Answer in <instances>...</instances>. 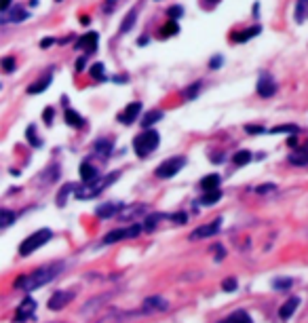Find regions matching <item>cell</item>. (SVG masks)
Returning a JSON list of instances; mask_svg holds the SVG:
<instances>
[{"label": "cell", "instance_id": "obj_1", "mask_svg": "<svg viewBox=\"0 0 308 323\" xmlns=\"http://www.w3.org/2000/svg\"><path fill=\"white\" fill-rule=\"evenodd\" d=\"M62 268H64V264H59V262H57V264L40 266L34 272H30V274H21V277L15 281V287H17V290H23V292H34V290H38V287L46 285L49 281H53Z\"/></svg>", "mask_w": 308, "mask_h": 323}, {"label": "cell", "instance_id": "obj_2", "mask_svg": "<svg viewBox=\"0 0 308 323\" xmlns=\"http://www.w3.org/2000/svg\"><path fill=\"white\" fill-rule=\"evenodd\" d=\"M118 177H121V173H118V171H112V173H108V175H99L97 179H93V182H87L82 188H76L74 197L80 199V201L93 199V197H97L99 193H104V190L108 188L110 184H114Z\"/></svg>", "mask_w": 308, "mask_h": 323}, {"label": "cell", "instance_id": "obj_3", "mask_svg": "<svg viewBox=\"0 0 308 323\" xmlns=\"http://www.w3.org/2000/svg\"><path fill=\"white\" fill-rule=\"evenodd\" d=\"M159 142H161V137H159V133L154 129H146V131H141V133L133 140V150H135V154L139 159H146L150 152H154L159 148Z\"/></svg>", "mask_w": 308, "mask_h": 323}, {"label": "cell", "instance_id": "obj_4", "mask_svg": "<svg viewBox=\"0 0 308 323\" xmlns=\"http://www.w3.org/2000/svg\"><path fill=\"white\" fill-rule=\"evenodd\" d=\"M51 239H53L51 228H42V230H38V233H34V235H30L26 241L19 245V254H21V256H30V254H34L36 249H40L44 243H49Z\"/></svg>", "mask_w": 308, "mask_h": 323}, {"label": "cell", "instance_id": "obj_5", "mask_svg": "<svg viewBox=\"0 0 308 323\" xmlns=\"http://www.w3.org/2000/svg\"><path fill=\"white\" fill-rule=\"evenodd\" d=\"M141 230H144V226H139V224L125 226V228H116V230H110L108 235H106L101 243H104V245H112V243L123 241V239H135Z\"/></svg>", "mask_w": 308, "mask_h": 323}, {"label": "cell", "instance_id": "obj_6", "mask_svg": "<svg viewBox=\"0 0 308 323\" xmlns=\"http://www.w3.org/2000/svg\"><path fill=\"white\" fill-rule=\"evenodd\" d=\"M186 165V159L184 157H173V159H167V161H163L159 167H157V171H154V175L161 177V179H167V177H173L177 171H182V167Z\"/></svg>", "mask_w": 308, "mask_h": 323}, {"label": "cell", "instance_id": "obj_7", "mask_svg": "<svg viewBox=\"0 0 308 323\" xmlns=\"http://www.w3.org/2000/svg\"><path fill=\"white\" fill-rule=\"evenodd\" d=\"M255 91H258L260 98H272V95L277 93V82H275V78H272L270 74H266V72H264V74H260Z\"/></svg>", "mask_w": 308, "mask_h": 323}, {"label": "cell", "instance_id": "obj_8", "mask_svg": "<svg viewBox=\"0 0 308 323\" xmlns=\"http://www.w3.org/2000/svg\"><path fill=\"white\" fill-rule=\"evenodd\" d=\"M222 228V218L218 220H213L211 224H205V226H200V228H196L192 235H190V241H198V239H207V237H213V235H218Z\"/></svg>", "mask_w": 308, "mask_h": 323}, {"label": "cell", "instance_id": "obj_9", "mask_svg": "<svg viewBox=\"0 0 308 323\" xmlns=\"http://www.w3.org/2000/svg\"><path fill=\"white\" fill-rule=\"evenodd\" d=\"M169 308V302L161 296H152L144 300V306H141V313H163V310Z\"/></svg>", "mask_w": 308, "mask_h": 323}, {"label": "cell", "instance_id": "obj_10", "mask_svg": "<svg viewBox=\"0 0 308 323\" xmlns=\"http://www.w3.org/2000/svg\"><path fill=\"white\" fill-rule=\"evenodd\" d=\"M28 19V11L23 7H13L0 15V23H21Z\"/></svg>", "mask_w": 308, "mask_h": 323}, {"label": "cell", "instance_id": "obj_11", "mask_svg": "<svg viewBox=\"0 0 308 323\" xmlns=\"http://www.w3.org/2000/svg\"><path fill=\"white\" fill-rule=\"evenodd\" d=\"M34 310H36V300H34V298H26V300H23V302L19 304V308H17L15 321H19V323L28 321V319L34 315Z\"/></svg>", "mask_w": 308, "mask_h": 323}, {"label": "cell", "instance_id": "obj_12", "mask_svg": "<svg viewBox=\"0 0 308 323\" xmlns=\"http://www.w3.org/2000/svg\"><path fill=\"white\" fill-rule=\"evenodd\" d=\"M72 298H74L72 292H55V294L51 296V300H49V308H51V310L64 308L68 302H72Z\"/></svg>", "mask_w": 308, "mask_h": 323}, {"label": "cell", "instance_id": "obj_13", "mask_svg": "<svg viewBox=\"0 0 308 323\" xmlns=\"http://www.w3.org/2000/svg\"><path fill=\"white\" fill-rule=\"evenodd\" d=\"M300 306V298L298 296H291V298H287V302L281 306V310H279V317L281 319H291L293 317V313H295V308Z\"/></svg>", "mask_w": 308, "mask_h": 323}, {"label": "cell", "instance_id": "obj_14", "mask_svg": "<svg viewBox=\"0 0 308 323\" xmlns=\"http://www.w3.org/2000/svg\"><path fill=\"white\" fill-rule=\"evenodd\" d=\"M139 110H141V104H139V102L129 104V106H127V110H125L123 114H118V121L125 123V125H131V123L135 121V118H137Z\"/></svg>", "mask_w": 308, "mask_h": 323}, {"label": "cell", "instance_id": "obj_15", "mask_svg": "<svg viewBox=\"0 0 308 323\" xmlns=\"http://www.w3.org/2000/svg\"><path fill=\"white\" fill-rule=\"evenodd\" d=\"M76 47L85 51V55H87V53H93V51L97 49V34H95V32H89L87 36H82L80 42H78Z\"/></svg>", "mask_w": 308, "mask_h": 323}, {"label": "cell", "instance_id": "obj_16", "mask_svg": "<svg viewBox=\"0 0 308 323\" xmlns=\"http://www.w3.org/2000/svg\"><path fill=\"white\" fill-rule=\"evenodd\" d=\"M51 80H53V76H51V72H49V74H44L40 80L32 82V85L28 87V93H30V95H38V93H42L46 87L51 85Z\"/></svg>", "mask_w": 308, "mask_h": 323}, {"label": "cell", "instance_id": "obj_17", "mask_svg": "<svg viewBox=\"0 0 308 323\" xmlns=\"http://www.w3.org/2000/svg\"><path fill=\"white\" fill-rule=\"evenodd\" d=\"M80 177H82V182H93V179H97L99 177V171L93 167L91 163H82L80 165Z\"/></svg>", "mask_w": 308, "mask_h": 323}, {"label": "cell", "instance_id": "obj_18", "mask_svg": "<svg viewBox=\"0 0 308 323\" xmlns=\"http://www.w3.org/2000/svg\"><path fill=\"white\" fill-rule=\"evenodd\" d=\"M66 123L70 127H74V129H80V127H85V121H82V116L72 110V108H66Z\"/></svg>", "mask_w": 308, "mask_h": 323}, {"label": "cell", "instance_id": "obj_19", "mask_svg": "<svg viewBox=\"0 0 308 323\" xmlns=\"http://www.w3.org/2000/svg\"><path fill=\"white\" fill-rule=\"evenodd\" d=\"M289 163L295 165V167H302V165H308V148H302V150H293L289 154Z\"/></svg>", "mask_w": 308, "mask_h": 323}, {"label": "cell", "instance_id": "obj_20", "mask_svg": "<svg viewBox=\"0 0 308 323\" xmlns=\"http://www.w3.org/2000/svg\"><path fill=\"white\" fill-rule=\"evenodd\" d=\"M293 17H295V21H298V23H304L308 19V0H298V3H295Z\"/></svg>", "mask_w": 308, "mask_h": 323}, {"label": "cell", "instance_id": "obj_21", "mask_svg": "<svg viewBox=\"0 0 308 323\" xmlns=\"http://www.w3.org/2000/svg\"><path fill=\"white\" fill-rule=\"evenodd\" d=\"M255 34H260V28H258V26H255V28H247V30H243V32L232 34V42H247L249 38H253Z\"/></svg>", "mask_w": 308, "mask_h": 323}, {"label": "cell", "instance_id": "obj_22", "mask_svg": "<svg viewBox=\"0 0 308 323\" xmlns=\"http://www.w3.org/2000/svg\"><path fill=\"white\" fill-rule=\"evenodd\" d=\"M220 323H253L251 321V317L245 313V310H236V313H232L230 317H226V319H222Z\"/></svg>", "mask_w": 308, "mask_h": 323}, {"label": "cell", "instance_id": "obj_23", "mask_svg": "<svg viewBox=\"0 0 308 323\" xmlns=\"http://www.w3.org/2000/svg\"><path fill=\"white\" fill-rule=\"evenodd\" d=\"M161 118H163V112H161V110H150L144 118H141V127H144V129H152V125L159 123Z\"/></svg>", "mask_w": 308, "mask_h": 323}, {"label": "cell", "instance_id": "obj_24", "mask_svg": "<svg viewBox=\"0 0 308 323\" xmlns=\"http://www.w3.org/2000/svg\"><path fill=\"white\" fill-rule=\"evenodd\" d=\"M17 220V213L11 209H0V228H9Z\"/></svg>", "mask_w": 308, "mask_h": 323}, {"label": "cell", "instance_id": "obj_25", "mask_svg": "<svg viewBox=\"0 0 308 323\" xmlns=\"http://www.w3.org/2000/svg\"><path fill=\"white\" fill-rule=\"evenodd\" d=\"M146 205H131V207H125V211H118V218L121 220H129V218H133V215H139V213H144Z\"/></svg>", "mask_w": 308, "mask_h": 323}, {"label": "cell", "instance_id": "obj_26", "mask_svg": "<svg viewBox=\"0 0 308 323\" xmlns=\"http://www.w3.org/2000/svg\"><path fill=\"white\" fill-rule=\"evenodd\" d=\"M121 207H123L121 203H106V205H101V207H99L97 215H99V218H110V215H114V213H116V209H121Z\"/></svg>", "mask_w": 308, "mask_h": 323}, {"label": "cell", "instance_id": "obj_27", "mask_svg": "<svg viewBox=\"0 0 308 323\" xmlns=\"http://www.w3.org/2000/svg\"><path fill=\"white\" fill-rule=\"evenodd\" d=\"M200 186H203V190H216L220 186V175L211 173V175L203 177V179H200Z\"/></svg>", "mask_w": 308, "mask_h": 323}, {"label": "cell", "instance_id": "obj_28", "mask_svg": "<svg viewBox=\"0 0 308 323\" xmlns=\"http://www.w3.org/2000/svg\"><path fill=\"white\" fill-rule=\"evenodd\" d=\"M220 199H222V193H220V188H216V190H207L203 199H200V203H203V205H213V203H218Z\"/></svg>", "mask_w": 308, "mask_h": 323}, {"label": "cell", "instance_id": "obj_29", "mask_svg": "<svg viewBox=\"0 0 308 323\" xmlns=\"http://www.w3.org/2000/svg\"><path fill=\"white\" fill-rule=\"evenodd\" d=\"M251 159H253V154H251L249 150H241V152H236V154H234V159H232V161H234V165H236V167H243V165L249 163Z\"/></svg>", "mask_w": 308, "mask_h": 323}, {"label": "cell", "instance_id": "obj_30", "mask_svg": "<svg viewBox=\"0 0 308 323\" xmlns=\"http://www.w3.org/2000/svg\"><path fill=\"white\" fill-rule=\"evenodd\" d=\"M89 74L93 80H106V68L104 64H93L91 70H89Z\"/></svg>", "mask_w": 308, "mask_h": 323}, {"label": "cell", "instance_id": "obj_31", "mask_svg": "<svg viewBox=\"0 0 308 323\" xmlns=\"http://www.w3.org/2000/svg\"><path fill=\"white\" fill-rule=\"evenodd\" d=\"M137 19V9H131L129 11V15L123 19V26H121V32H129L133 28V21Z\"/></svg>", "mask_w": 308, "mask_h": 323}, {"label": "cell", "instance_id": "obj_32", "mask_svg": "<svg viewBox=\"0 0 308 323\" xmlns=\"http://www.w3.org/2000/svg\"><path fill=\"white\" fill-rule=\"evenodd\" d=\"M110 150H112V142H110V140H97V144H95V152H99L101 157H108Z\"/></svg>", "mask_w": 308, "mask_h": 323}, {"label": "cell", "instance_id": "obj_33", "mask_svg": "<svg viewBox=\"0 0 308 323\" xmlns=\"http://www.w3.org/2000/svg\"><path fill=\"white\" fill-rule=\"evenodd\" d=\"M26 135H28V142L32 144L34 148H40V146H42V142H40V137H38V133H36V129H34V125H30V127H28Z\"/></svg>", "mask_w": 308, "mask_h": 323}, {"label": "cell", "instance_id": "obj_34", "mask_svg": "<svg viewBox=\"0 0 308 323\" xmlns=\"http://www.w3.org/2000/svg\"><path fill=\"white\" fill-rule=\"evenodd\" d=\"M177 32H180V26H177V23L171 19V21H167L163 26V30H161V36H175Z\"/></svg>", "mask_w": 308, "mask_h": 323}, {"label": "cell", "instance_id": "obj_35", "mask_svg": "<svg viewBox=\"0 0 308 323\" xmlns=\"http://www.w3.org/2000/svg\"><path fill=\"white\" fill-rule=\"evenodd\" d=\"M291 285H293V281L287 279V277H281V279H275V281H272V287H275V290H289Z\"/></svg>", "mask_w": 308, "mask_h": 323}, {"label": "cell", "instance_id": "obj_36", "mask_svg": "<svg viewBox=\"0 0 308 323\" xmlns=\"http://www.w3.org/2000/svg\"><path fill=\"white\" fill-rule=\"evenodd\" d=\"M74 190H76L74 184H66V186L62 188V193H59V197H57V205H64V203H66V195L74 193Z\"/></svg>", "mask_w": 308, "mask_h": 323}, {"label": "cell", "instance_id": "obj_37", "mask_svg": "<svg viewBox=\"0 0 308 323\" xmlns=\"http://www.w3.org/2000/svg\"><path fill=\"white\" fill-rule=\"evenodd\" d=\"M200 87H203V85H200V82H194V85L186 87V89H184V98H186V100H192V98H196Z\"/></svg>", "mask_w": 308, "mask_h": 323}, {"label": "cell", "instance_id": "obj_38", "mask_svg": "<svg viewBox=\"0 0 308 323\" xmlns=\"http://www.w3.org/2000/svg\"><path fill=\"white\" fill-rule=\"evenodd\" d=\"M163 218V215L161 213H154V215H150V218L146 220V224H144V230H154V228H157V222Z\"/></svg>", "mask_w": 308, "mask_h": 323}, {"label": "cell", "instance_id": "obj_39", "mask_svg": "<svg viewBox=\"0 0 308 323\" xmlns=\"http://www.w3.org/2000/svg\"><path fill=\"white\" fill-rule=\"evenodd\" d=\"M222 287H224V292H234L236 290V279H226V281H224L222 283Z\"/></svg>", "mask_w": 308, "mask_h": 323}, {"label": "cell", "instance_id": "obj_40", "mask_svg": "<svg viewBox=\"0 0 308 323\" xmlns=\"http://www.w3.org/2000/svg\"><path fill=\"white\" fill-rule=\"evenodd\" d=\"M3 68H5V72H13L15 59H13V57H5V59H3Z\"/></svg>", "mask_w": 308, "mask_h": 323}, {"label": "cell", "instance_id": "obj_41", "mask_svg": "<svg viewBox=\"0 0 308 323\" xmlns=\"http://www.w3.org/2000/svg\"><path fill=\"white\" fill-rule=\"evenodd\" d=\"M42 118H44V123H53V118H55V110H53V108H46V110L42 112Z\"/></svg>", "mask_w": 308, "mask_h": 323}, {"label": "cell", "instance_id": "obj_42", "mask_svg": "<svg viewBox=\"0 0 308 323\" xmlns=\"http://www.w3.org/2000/svg\"><path fill=\"white\" fill-rule=\"evenodd\" d=\"M182 13H184V9H182V7H171V9H169V17H171V19H177Z\"/></svg>", "mask_w": 308, "mask_h": 323}, {"label": "cell", "instance_id": "obj_43", "mask_svg": "<svg viewBox=\"0 0 308 323\" xmlns=\"http://www.w3.org/2000/svg\"><path fill=\"white\" fill-rule=\"evenodd\" d=\"M275 188H277L275 184H264V186H258L255 193H258V195H264V193H268V190H275Z\"/></svg>", "mask_w": 308, "mask_h": 323}, {"label": "cell", "instance_id": "obj_44", "mask_svg": "<svg viewBox=\"0 0 308 323\" xmlns=\"http://www.w3.org/2000/svg\"><path fill=\"white\" fill-rule=\"evenodd\" d=\"M283 131H298V127H295V125H287V127H277V129H272V133H283Z\"/></svg>", "mask_w": 308, "mask_h": 323}, {"label": "cell", "instance_id": "obj_45", "mask_svg": "<svg viewBox=\"0 0 308 323\" xmlns=\"http://www.w3.org/2000/svg\"><path fill=\"white\" fill-rule=\"evenodd\" d=\"M222 64H224V59H222V55H216V57H213V59H211V62H209V66H211V68H220Z\"/></svg>", "mask_w": 308, "mask_h": 323}, {"label": "cell", "instance_id": "obj_46", "mask_svg": "<svg viewBox=\"0 0 308 323\" xmlns=\"http://www.w3.org/2000/svg\"><path fill=\"white\" fill-rule=\"evenodd\" d=\"M171 220H173V222H180V224H184V222L188 220V215H186V213H175V215H171Z\"/></svg>", "mask_w": 308, "mask_h": 323}, {"label": "cell", "instance_id": "obj_47", "mask_svg": "<svg viewBox=\"0 0 308 323\" xmlns=\"http://www.w3.org/2000/svg\"><path fill=\"white\" fill-rule=\"evenodd\" d=\"M9 9H11V0H3V3H0V11L5 13V11H9Z\"/></svg>", "mask_w": 308, "mask_h": 323}, {"label": "cell", "instance_id": "obj_48", "mask_svg": "<svg viewBox=\"0 0 308 323\" xmlns=\"http://www.w3.org/2000/svg\"><path fill=\"white\" fill-rule=\"evenodd\" d=\"M49 44H53V38H42V42H40V47H42V49H46V47H49Z\"/></svg>", "mask_w": 308, "mask_h": 323}, {"label": "cell", "instance_id": "obj_49", "mask_svg": "<svg viewBox=\"0 0 308 323\" xmlns=\"http://www.w3.org/2000/svg\"><path fill=\"white\" fill-rule=\"evenodd\" d=\"M287 144H289V148H295V146H298V140H295V137H289Z\"/></svg>", "mask_w": 308, "mask_h": 323}, {"label": "cell", "instance_id": "obj_50", "mask_svg": "<svg viewBox=\"0 0 308 323\" xmlns=\"http://www.w3.org/2000/svg\"><path fill=\"white\" fill-rule=\"evenodd\" d=\"M85 62H87V57H80V59H78V64H76V68H78V70H82V66H85Z\"/></svg>", "mask_w": 308, "mask_h": 323}, {"label": "cell", "instance_id": "obj_51", "mask_svg": "<svg viewBox=\"0 0 308 323\" xmlns=\"http://www.w3.org/2000/svg\"><path fill=\"white\" fill-rule=\"evenodd\" d=\"M207 3H211V5H216V3H220V0H207Z\"/></svg>", "mask_w": 308, "mask_h": 323}, {"label": "cell", "instance_id": "obj_52", "mask_svg": "<svg viewBox=\"0 0 308 323\" xmlns=\"http://www.w3.org/2000/svg\"><path fill=\"white\" fill-rule=\"evenodd\" d=\"M57 3H59V0H57Z\"/></svg>", "mask_w": 308, "mask_h": 323}]
</instances>
